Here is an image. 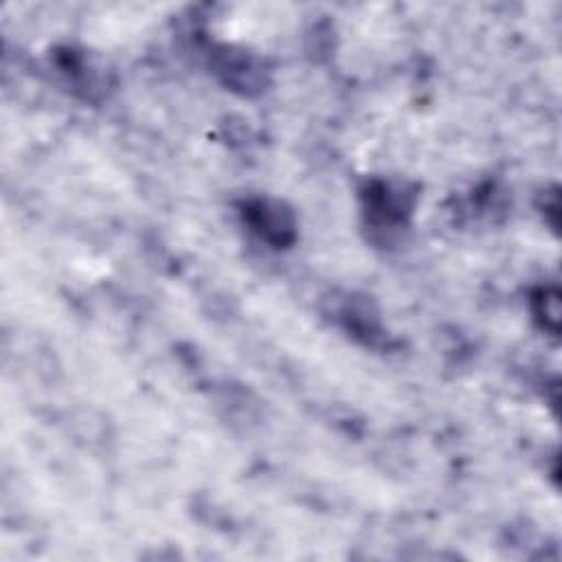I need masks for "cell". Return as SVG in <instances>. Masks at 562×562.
I'll return each instance as SVG.
<instances>
[{"label": "cell", "instance_id": "1", "mask_svg": "<svg viewBox=\"0 0 562 562\" xmlns=\"http://www.w3.org/2000/svg\"><path fill=\"white\" fill-rule=\"evenodd\" d=\"M246 217L252 228L274 246H285L294 237L292 215L279 202L257 200L246 206Z\"/></svg>", "mask_w": 562, "mask_h": 562}]
</instances>
